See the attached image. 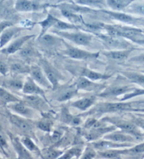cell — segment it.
<instances>
[{
    "label": "cell",
    "mask_w": 144,
    "mask_h": 159,
    "mask_svg": "<svg viewBox=\"0 0 144 159\" xmlns=\"http://www.w3.org/2000/svg\"><path fill=\"white\" fill-rule=\"evenodd\" d=\"M56 33L58 35L68 39L69 40L76 43L77 44L82 45V46H87V45L89 44V43L92 39V36L85 33H67V32H63V31H56Z\"/></svg>",
    "instance_id": "obj_1"
},
{
    "label": "cell",
    "mask_w": 144,
    "mask_h": 159,
    "mask_svg": "<svg viewBox=\"0 0 144 159\" xmlns=\"http://www.w3.org/2000/svg\"><path fill=\"white\" fill-rule=\"evenodd\" d=\"M66 54L69 57L76 59H93L98 57V54H94V53H90L80 49L75 48L73 47H68V49L66 50Z\"/></svg>",
    "instance_id": "obj_2"
},
{
    "label": "cell",
    "mask_w": 144,
    "mask_h": 159,
    "mask_svg": "<svg viewBox=\"0 0 144 159\" xmlns=\"http://www.w3.org/2000/svg\"><path fill=\"white\" fill-rule=\"evenodd\" d=\"M42 64L47 79L52 83L53 87L55 88L57 86L58 79H59V75H58V72L46 61H43L42 62Z\"/></svg>",
    "instance_id": "obj_3"
},
{
    "label": "cell",
    "mask_w": 144,
    "mask_h": 159,
    "mask_svg": "<svg viewBox=\"0 0 144 159\" xmlns=\"http://www.w3.org/2000/svg\"><path fill=\"white\" fill-rule=\"evenodd\" d=\"M40 5L34 0H17L16 9L19 11H31L39 9Z\"/></svg>",
    "instance_id": "obj_4"
},
{
    "label": "cell",
    "mask_w": 144,
    "mask_h": 159,
    "mask_svg": "<svg viewBox=\"0 0 144 159\" xmlns=\"http://www.w3.org/2000/svg\"><path fill=\"white\" fill-rule=\"evenodd\" d=\"M103 13L108 14L109 16L114 18L117 20L121 21V22L128 23H134L137 22L138 19H136L135 18L132 17V16L128 15L124 13L117 12V11H103Z\"/></svg>",
    "instance_id": "obj_5"
},
{
    "label": "cell",
    "mask_w": 144,
    "mask_h": 159,
    "mask_svg": "<svg viewBox=\"0 0 144 159\" xmlns=\"http://www.w3.org/2000/svg\"><path fill=\"white\" fill-rule=\"evenodd\" d=\"M30 72L33 79L39 84L47 87H49V82L47 81L46 77L44 75L40 68L37 67V66H33L30 69Z\"/></svg>",
    "instance_id": "obj_6"
},
{
    "label": "cell",
    "mask_w": 144,
    "mask_h": 159,
    "mask_svg": "<svg viewBox=\"0 0 144 159\" xmlns=\"http://www.w3.org/2000/svg\"><path fill=\"white\" fill-rule=\"evenodd\" d=\"M100 38L103 39V40L107 44L109 47H112V48H124V47H127V44L124 43V42H122L120 39L118 38H116V37L110 36V35H98Z\"/></svg>",
    "instance_id": "obj_7"
},
{
    "label": "cell",
    "mask_w": 144,
    "mask_h": 159,
    "mask_svg": "<svg viewBox=\"0 0 144 159\" xmlns=\"http://www.w3.org/2000/svg\"><path fill=\"white\" fill-rule=\"evenodd\" d=\"M34 35H26L21 37L19 39H18L15 42L10 45V46L7 49V52L8 54H13L18 50L20 49V47L23 46V44L25 42H27L28 39H30L31 38H33Z\"/></svg>",
    "instance_id": "obj_8"
},
{
    "label": "cell",
    "mask_w": 144,
    "mask_h": 159,
    "mask_svg": "<svg viewBox=\"0 0 144 159\" xmlns=\"http://www.w3.org/2000/svg\"><path fill=\"white\" fill-rule=\"evenodd\" d=\"M132 89L129 88V87H115L113 88H109L107 90L101 94V97H111V96H117L122 94L126 93L127 92H129Z\"/></svg>",
    "instance_id": "obj_9"
},
{
    "label": "cell",
    "mask_w": 144,
    "mask_h": 159,
    "mask_svg": "<svg viewBox=\"0 0 144 159\" xmlns=\"http://www.w3.org/2000/svg\"><path fill=\"white\" fill-rule=\"evenodd\" d=\"M130 108L131 105L126 103H110L103 106L101 110L103 111H116L127 110Z\"/></svg>",
    "instance_id": "obj_10"
},
{
    "label": "cell",
    "mask_w": 144,
    "mask_h": 159,
    "mask_svg": "<svg viewBox=\"0 0 144 159\" xmlns=\"http://www.w3.org/2000/svg\"><path fill=\"white\" fill-rule=\"evenodd\" d=\"M58 20V19H57L56 18L53 16L52 15L48 14L47 18H46V19L44 20L43 21H42V22L39 23V24L42 26V31H41L40 36H42L43 35H44V33H46V31L49 28L54 27V25L56 24Z\"/></svg>",
    "instance_id": "obj_11"
},
{
    "label": "cell",
    "mask_w": 144,
    "mask_h": 159,
    "mask_svg": "<svg viewBox=\"0 0 144 159\" xmlns=\"http://www.w3.org/2000/svg\"><path fill=\"white\" fill-rule=\"evenodd\" d=\"M134 0H106L108 6L114 10H122L126 8Z\"/></svg>",
    "instance_id": "obj_12"
},
{
    "label": "cell",
    "mask_w": 144,
    "mask_h": 159,
    "mask_svg": "<svg viewBox=\"0 0 144 159\" xmlns=\"http://www.w3.org/2000/svg\"><path fill=\"white\" fill-rule=\"evenodd\" d=\"M23 92L26 94H42L43 91L37 87V84L32 80L31 79H29L26 82L23 86Z\"/></svg>",
    "instance_id": "obj_13"
},
{
    "label": "cell",
    "mask_w": 144,
    "mask_h": 159,
    "mask_svg": "<svg viewBox=\"0 0 144 159\" xmlns=\"http://www.w3.org/2000/svg\"><path fill=\"white\" fill-rule=\"evenodd\" d=\"M132 52V49L129 50H121V51H112L106 53V56L112 59L115 60H124L127 59L128 56Z\"/></svg>",
    "instance_id": "obj_14"
},
{
    "label": "cell",
    "mask_w": 144,
    "mask_h": 159,
    "mask_svg": "<svg viewBox=\"0 0 144 159\" xmlns=\"http://www.w3.org/2000/svg\"><path fill=\"white\" fill-rule=\"evenodd\" d=\"M21 30L20 28H11L9 30L4 32L0 38V47H3L8 42L10 41V39H11L16 33H17L18 32H19Z\"/></svg>",
    "instance_id": "obj_15"
},
{
    "label": "cell",
    "mask_w": 144,
    "mask_h": 159,
    "mask_svg": "<svg viewBox=\"0 0 144 159\" xmlns=\"http://www.w3.org/2000/svg\"><path fill=\"white\" fill-rule=\"evenodd\" d=\"M82 75L88 79L92 80H105V79H108V78H110V76L109 75H103V74L98 73L97 72H95V71L87 69V68H85V69H84L83 71H82Z\"/></svg>",
    "instance_id": "obj_16"
},
{
    "label": "cell",
    "mask_w": 144,
    "mask_h": 159,
    "mask_svg": "<svg viewBox=\"0 0 144 159\" xmlns=\"http://www.w3.org/2000/svg\"><path fill=\"white\" fill-rule=\"evenodd\" d=\"M60 41L59 39L51 35H43L39 37V42L46 47L54 46Z\"/></svg>",
    "instance_id": "obj_17"
},
{
    "label": "cell",
    "mask_w": 144,
    "mask_h": 159,
    "mask_svg": "<svg viewBox=\"0 0 144 159\" xmlns=\"http://www.w3.org/2000/svg\"><path fill=\"white\" fill-rule=\"evenodd\" d=\"M11 120L13 123L16 125L17 127H18L21 130H23L24 132L30 131V124L28 123V122H26L25 120H23V119L16 117V116H12V117L11 118Z\"/></svg>",
    "instance_id": "obj_18"
},
{
    "label": "cell",
    "mask_w": 144,
    "mask_h": 159,
    "mask_svg": "<svg viewBox=\"0 0 144 159\" xmlns=\"http://www.w3.org/2000/svg\"><path fill=\"white\" fill-rule=\"evenodd\" d=\"M94 102V99L93 97L85 98V99H82L74 102L73 106L77 108H79L81 110H86L87 108H89L90 106L92 105Z\"/></svg>",
    "instance_id": "obj_19"
},
{
    "label": "cell",
    "mask_w": 144,
    "mask_h": 159,
    "mask_svg": "<svg viewBox=\"0 0 144 159\" xmlns=\"http://www.w3.org/2000/svg\"><path fill=\"white\" fill-rule=\"evenodd\" d=\"M75 2L84 6H101L106 3V0H75Z\"/></svg>",
    "instance_id": "obj_20"
},
{
    "label": "cell",
    "mask_w": 144,
    "mask_h": 159,
    "mask_svg": "<svg viewBox=\"0 0 144 159\" xmlns=\"http://www.w3.org/2000/svg\"><path fill=\"white\" fill-rule=\"evenodd\" d=\"M77 93V90L74 89H68V90H65V91L61 93L59 97H58V99L60 102H64V101L68 100L71 99L72 97H74V95Z\"/></svg>",
    "instance_id": "obj_21"
},
{
    "label": "cell",
    "mask_w": 144,
    "mask_h": 159,
    "mask_svg": "<svg viewBox=\"0 0 144 159\" xmlns=\"http://www.w3.org/2000/svg\"><path fill=\"white\" fill-rule=\"evenodd\" d=\"M93 86V83L92 82L89 81L88 78H85V77H81L78 79L77 83V89H85L89 87H92Z\"/></svg>",
    "instance_id": "obj_22"
},
{
    "label": "cell",
    "mask_w": 144,
    "mask_h": 159,
    "mask_svg": "<svg viewBox=\"0 0 144 159\" xmlns=\"http://www.w3.org/2000/svg\"><path fill=\"white\" fill-rule=\"evenodd\" d=\"M11 69L16 73H26L30 71V69L27 66L20 63H14L11 66Z\"/></svg>",
    "instance_id": "obj_23"
},
{
    "label": "cell",
    "mask_w": 144,
    "mask_h": 159,
    "mask_svg": "<svg viewBox=\"0 0 144 159\" xmlns=\"http://www.w3.org/2000/svg\"><path fill=\"white\" fill-rule=\"evenodd\" d=\"M0 98L5 102H16L18 99L6 90L0 89Z\"/></svg>",
    "instance_id": "obj_24"
},
{
    "label": "cell",
    "mask_w": 144,
    "mask_h": 159,
    "mask_svg": "<svg viewBox=\"0 0 144 159\" xmlns=\"http://www.w3.org/2000/svg\"><path fill=\"white\" fill-rule=\"evenodd\" d=\"M13 108L20 114L29 116L31 114V111L23 104H16L13 106Z\"/></svg>",
    "instance_id": "obj_25"
},
{
    "label": "cell",
    "mask_w": 144,
    "mask_h": 159,
    "mask_svg": "<svg viewBox=\"0 0 144 159\" xmlns=\"http://www.w3.org/2000/svg\"><path fill=\"white\" fill-rule=\"evenodd\" d=\"M61 153V152L54 149H46L43 151L44 159H55Z\"/></svg>",
    "instance_id": "obj_26"
},
{
    "label": "cell",
    "mask_w": 144,
    "mask_h": 159,
    "mask_svg": "<svg viewBox=\"0 0 144 159\" xmlns=\"http://www.w3.org/2000/svg\"><path fill=\"white\" fill-rule=\"evenodd\" d=\"M16 148L20 159H31L30 155L29 154L28 151L26 150L23 147H22V145L19 144V143L18 142L16 143Z\"/></svg>",
    "instance_id": "obj_27"
},
{
    "label": "cell",
    "mask_w": 144,
    "mask_h": 159,
    "mask_svg": "<svg viewBox=\"0 0 144 159\" xmlns=\"http://www.w3.org/2000/svg\"><path fill=\"white\" fill-rule=\"evenodd\" d=\"M125 75L131 80L134 83L144 84V75L137 73H125Z\"/></svg>",
    "instance_id": "obj_28"
},
{
    "label": "cell",
    "mask_w": 144,
    "mask_h": 159,
    "mask_svg": "<svg viewBox=\"0 0 144 159\" xmlns=\"http://www.w3.org/2000/svg\"><path fill=\"white\" fill-rule=\"evenodd\" d=\"M54 28L58 29L59 30H69V29H77V28L73 24H70V23H67L61 21L60 20H58L56 24L54 25Z\"/></svg>",
    "instance_id": "obj_29"
},
{
    "label": "cell",
    "mask_w": 144,
    "mask_h": 159,
    "mask_svg": "<svg viewBox=\"0 0 144 159\" xmlns=\"http://www.w3.org/2000/svg\"><path fill=\"white\" fill-rule=\"evenodd\" d=\"M106 137L109 139H111L113 140V141L115 142H126L129 141L130 140V138L129 137L122 134H113L108 135V136Z\"/></svg>",
    "instance_id": "obj_30"
},
{
    "label": "cell",
    "mask_w": 144,
    "mask_h": 159,
    "mask_svg": "<svg viewBox=\"0 0 144 159\" xmlns=\"http://www.w3.org/2000/svg\"><path fill=\"white\" fill-rule=\"evenodd\" d=\"M35 54L34 49L32 47H26L20 50V55L24 58L33 57Z\"/></svg>",
    "instance_id": "obj_31"
},
{
    "label": "cell",
    "mask_w": 144,
    "mask_h": 159,
    "mask_svg": "<svg viewBox=\"0 0 144 159\" xmlns=\"http://www.w3.org/2000/svg\"><path fill=\"white\" fill-rule=\"evenodd\" d=\"M117 126L126 131H129L131 132H135L136 131L135 125L130 123H127V122H121V123L117 124Z\"/></svg>",
    "instance_id": "obj_32"
},
{
    "label": "cell",
    "mask_w": 144,
    "mask_h": 159,
    "mask_svg": "<svg viewBox=\"0 0 144 159\" xmlns=\"http://www.w3.org/2000/svg\"><path fill=\"white\" fill-rule=\"evenodd\" d=\"M80 153V149H77V148H74L69 150L68 152H66L62 157H61L59 159H71L73 157L75 156L79 155V153Z\"/></svg>",
    "instance_id": "obj_33"
},
{
    "label": "cell",
    "mask_w": 144,
    "mask_h": 159,
    "mask_svg": "<svg viewBox=\"0 0 144 159\" xmlns=\"http://www.w3.org/2000/svg\"><path fill=\"white\" fill-rule=\"evenodd\" d=\"M122 153V152H117V151H108V152H103L101 153V155L104 158H113L117 157L119 153Z\"/></svg>",
    "instance_id": "obj_34"
},
{
    "label": "cell",
    "mask_w": 144,
    "mask_h": 159,
    "mask_svg": "<svg viewBox=\"0 0 144 159\" xmlns=\"http://www.w3.org/2000/svg\"><path fill=\"white\" fill-rule=\"evenodd\" d=\"M23 144L25 146V147L30 151H33L36 149L35 145L31 140L28 137H24L22 139Z\"/></svg>",
    "instance_id": "obj_35"
},
{
    "label": "cell",
    "mask_w": 144,
    "mask_h": 159,
    "mask_svg": "<svg viewBox=\"0 0 144 159\" xmlns=\"http://www.w3.org/2000/svg\"><path fill=\"white\" fill-rule=\"evenodd\" d=\"M134 12L138 14L144 15V4H135L132 7Z\"/></svg>",
    "instance_id": "obj_36"
},
{
    "label": "cell",
    "mask_w": 144,
    "mask_h": 159,
    "mask_svg": "<svg viewBox=\"0 0 144 159\" xmlns=\"http://www.w3.org/2000/svg\"><path fill=\"white\" fill-rule=\"evenodd\" d=\"M141 94H144V89L136 90V91H134V92H132V93L125 95V97L123 98V100L130 99V98L132 97H134L136 96H138V95H141Z\"/></svg>",
    "instance_id": "obj_37"
},
{
    "label": "cell",
    "mask_w": 144,
    "mask_h": 159,
    "mask_svg": "<svg viewBox=\"0 0 144 159\" xmlns=\"http://www.w3.org/2000/svg\"><path fill=\"white\" fill-rule=\"evenodd\" d=\"M38 125L39 128H40L42 129H43V130L48 131L50 129V123L47 121L40 122V123H39Z\"/></svg>",
    "instance_id": "obj_38"
},
{
    "label": "cell",
    "mask_w": 144,
    "mask_h": 159,
    "mask_svg": "<svg viewBox=\"0 0 144 159\" xmlns=\"http://www.w3.org/2000/svg\"><path fill=\"white\" fill-rule=\"evenodd\" d=\"M130 61H134V62L144 63V54L137 56V57H133L132 59H131Z\"/></svg>",
    "instance_id": "obj_39"
},
{
    "label": "cell",
    "mask_w": 144,
    "mask_h": 159,
    "mask_svg": "<svg viewBox=\"0 0 144 159\" xmlns=\"http://www.w3.org/2000/svg\"><path fill=\"white\" fill-rule=\"evenodd\" d=\"M11 86H12L13 87H15V88L17 89H20L23 87V84L19 80H13L10 83Z\"/></svg>",
    "instance_id": "obj_40"
},
{
    "label": "cell",
    "mask_w": 144,
    "mask_h": 159,
    "mask_svg": "<svg viewBox=\"0 0 144 159\" xmlns=\"http://www.w3.org/2000/svg\"><path fill=\"white\" fill-rule=\"evenodd\" d=\"M95 156V153L94 152L92 151H89L85 153V154L82 156V158L81 159H92L94 158V156Z\"/></svg>",
    "instance_id": "obj_41"
},
{
    "label": "cell",
    "mask_w": 144,
    "mask_h": 159,
    "mask_svg": "<svg viewBox=\"0 0 144 159\" xmlns=\"http://www.w3.org/2000/svg\"><path fill=\"white\" fill-rule=\"evenodd\" d=\"M132 152H135V153L144 152V143L138 145V146H137V147H135L134 149L132 150Z\"/></svg>",
    "instance_id": "obj_42"
},
{
    "label": "cell",
    "mask_w": 144,
    "mask_h": 159,
    "mask_svg": "<svg viewBox=\"0 0 144 159\" xmlns=\"http://www.w3.org/2000/svg\"><path fill=\"white\" fill-rule=\"evenodd\" d=\"M8 70L7 66L3 62H0V72L3 74H6Z\"/></svg>",
    "instance_id": "obj_43"
},
{
    "label": "cell",
    "mask_w": 144,
    "mask_h": 159,
    "mask_svg": "<svg viewBox=\"0 0 144 159\" xmlns=\"http://www.w3.org/2000/svg\"><path fill=\"white\" fill-rule=\"evenodd\" d=\"M9 25H11V23H9V22H4V23H0V33L4 30V28H6Z\"/></svg>",
    "instance_id": "obj_44"
},
{
    "label": "cell",
    "mask_w": 144,
    "mask_h": 159,
    "mask_svg": "<svg viewBox=\"0 0 144 159\" xmlns=\"http://www.w3.org/2000/svg\"><path fill=\"white\" fill-rule=\"evenodd\" d=\"M96 123H97V121L94 119H90V120H88L86 123L87 127H91V126H94Z\"/></svg>",
    "instance_id": "obj_45"
},
{
    "label": "cell",
    "mask_w": 144,
    "mask_h": 159,
    "mask_svg": "<svg viewBox=\"0 0 144 159\" xmlns=\"http://www.w3.org/2000/svg\"><path fill=\"white\" fill-rule=\"evenodd\" d=\"M7 145V141L4 137L0 134V146L1 147H5Z\"/></svg>",
    "instance_id": "obj_46"
},
{
    "label": "cell",
    "mask_w": 144,
    "mask_h": 159,
    "mask_svg": "<svg viewBox=\"0 0 144 159\" xmlns=\"http://www.w3.org/2000/svg\"><path fill=\"white\" fill-rule=\"evenodd\" d=\"M81 120L79 118H73V120H72V124L74 125H79L80 123Z\"/></svg>",
    "instance_id": "obj_47"
},
{
    "label": "cell",
    "mask_w": 144,
    "mask_h": 159,
    "mask_svg": "<svg viewBox=\"0 0 144 159\" xmlns=\"http://www.w3.org/2000/svg\"><path fill=\"white\" fill-rule=\"evenodd\" d=\"M136 43L139 44H144V38L141 39H139V40H137V42H135Z\"/></svg>",
    "instance_id": "obj_48"
},
{
    "label": "cell",
    "mask_w": 144,
    "mask_h": 159,
    "mask_svg": "<svg viewBox=\"0 0 144 159\" xmlns=\"http://www.w3.org/2000/svg\"><path fill=\"white\" fill-rule=\"evenodd\" d=\"M138 105L141 106V107H144V100L142 101V102H140L139 104H138Z\"/></svg>",
    "instance_id": "obj_49"
},
{
    "label": "cell",
    "mask_w": 144,
    "mask_h": 159,
    "mask_svg": "<svg viewBox=\"0 0 144 159\" xmlns=\"http://www.w3.org/2000/svg\"><path fill=\"white\" fill-rule=\"evenodd\" d=\"M143 33H144V30H143Z\"/></svg>",
    "instance_id": "obj_50"
}]
</instances>
